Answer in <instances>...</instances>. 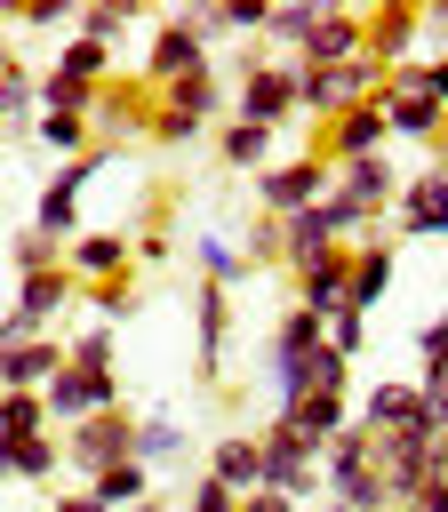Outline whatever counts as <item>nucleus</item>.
<instances>
[{"instance_id": "f257e3e1", "label": "nucleus", "mask_w": 448, "mask_h": 512, "mask_svg": "<svg viewBox=\"0 0 448 512\" xmlns=\"http://www.w3.org/2000/svg\"><path fill=\"white\" fill-rule=\"evenodd\" d=\"M232 120H256L280 136L296 120V56H248L232 80Z\"/></svg>"}, {"instance_id": "f03ea898", "label": "nucleus", "mask_w": 448, "mask_h": 512, "mask_svg": "<svg viewBox=\"0 0 448 512\" xmlns=\"http://www.w3.org/2000/svg\"><path fill=\"white\" fill-rule=\"evenodd\" d=\"M56 440H64V464H72L80 480H96V472H112V464L136 456V416H128V408H104V416H88V424H72V432H56Z\"/></svg>"}, {"instance_id": "7ed1b4c3", "label": "nucleus", "mask_w": 448, "mask_h": 512, "mask_svg": "<svg viewBox=\"0 0 448 512\" xmlns=\"http://www.w3.org/2000/svg\"><path fill=\"white\" fill-rule=\"evenodd\" d=\"M256 448H264V488H272V496H296V504L328 496V480H320V448H304L280 416L256 432Z\"/></svg>"}, {"instance_id": "20e7f679", "label": "nucleus", "mask_w": 448, "mask_h": 512, "mask_svg": "<svg viewBox=\"0 0 448 512\" xmlns=\"http://www.w3.org/2000/svg\"><path fill=\"white\" fill-rule=\"evenodd\" d=\"M336 192V168L320 160V152H304V160H280V168H264L256 176V208L280 224V216H296V208H312V200H328Z\"/></svg>"}, {"instance_id": "39448f33", "label": "nucleus", "mask_w": 448, "mask_h": 512, "mask_svg": "<svg viewBox=\"0 0 448 512\" xmlns=\"http://www.w3.org/2000/svg\"><path fill=\"white\" fill-rule=\"evenodd\" d=\"M48 400V424L56 432H72V424H88V416H104V408H120V376H104V368H56V384L40 392Z\"/></svg>"}, {"instance_id": "423d86ee", "label": "nucleus", "mask_w": 448, "mask_h": 512, "mask_svg": "<svg viewBox=\"0 0 448 512\" xmlns=\"http://www.w3.org/2000/svg\"><path fill=\"white\" fill-rule=\"evenodd\" d=\"M384 144H392V128H384V96H376V104L336 112V120L320 128V144H312V152H320L328 168H352V160H376Z\"/></svg>"}, {"instance_id": "0eeeda50", "label": "nucleus", "mask_w": 448, "mask_h": 512, "mask_svg": "<svg viewBox=\"0 0 448 512\" xmlns=\"http://www.w3.org/2000/svg\"><path fill=\"white\" fill-rule=\"evenodd\" d=\"M64 272H72V288L136 280V248H128V232H80V240H64Z\"/></svg>"}, {"instance_id": "6e6552de", "label": "nucleus", "mask_w": 448, "mask_h": 512, "mask_svg": "<svg viewBox=\"0 0 448 512\" xmlns=\"http://www.w3.org/2000/svg\"><path fill=\"white\" fill-rule=\"evenodd\" d=\"M352 56H368V16L360 8H320V24H312V40L296 48V64H320V72H336V64H352Z\"/></svg>"}, {"instance_id": "1a4fd4ad", "label": "nucleus", "mask_w": 448, "mask_h": 512, "mask_svg": "<svg viewBox=\"0 0 448 512\" xmlns=\"http://www.w3.org/2000/svg\"><path fill=\"white\" fill-rule=\"evenodd\" d=\"M392 232L400 240H448V176H416V184H400V200H392Z\"/></svg>"}, {"instance_id": "9d476101", "label": "nucleus", "mask_w": 448, "mask_h": 512, "mask_svg": "<svg viewBox=\"0 0 448 512\" xmlns=\"http://www.w3.org/2000/svg\"><path fill=\"white\" fill-rule=\"evenodd\" d=\"M192 72H208V40H192L176 16H160V24H152V56H144V80H152V88H176V80H192Z\"/></svg>"}, {"instance_id": "9b49d317", "label": "nucleus", "mask_w": 448, "mask_h": 512, "mask_svg": "<svg viewBox=\"0 0 448 512\" xmlns=\"http://www.w3.org/2000/svg\"><path fill=\"white\" fill-rule=\"evenodd\" d=\"M352 424L376 432V440H392V432H424V392H416V384H368L360 408H352Z\"/></svg>"}, {"instance_id": "f8f14e48", "label": "nucleus", "mask_w": 448, "mask_h": 512, "mask_svg": "<svg viewBox=\"0 0 448 512\" xmlns=\"http://www.w3.org/2000/svg\"><path fill=\"white\" fill-rule=\"evenodd\" d=\"M416 40H424V16H416L408 0H384V8H368V56H376L384 72L416 64Z\"/></svg>"}, {"instance_id": "ddd939ff", "label": "nucleus", "mask_w": 448, "mask_h": 512, "mask_svg": "<svg viewBox=\"0 0 448 512\" xmlns=\"http://www.w3.org/2000/svg\"><path fill=\"white\" fill-rule=\"evenodd\" d=\"M336 200H352L368 224H384V216H392V200H400V176H392V160L376 152V160H352V168H336Z\"/></svg>"}, {"instance_id": "4468645a", "label": "nucleus", "mask_w": 448, "mask_h": 512, "mask_svg": "<svg viewBox=\"0 0 448 512\" xmlns=\"http://www.w3.org/2000/svg\"><path fill=\"white\" fill-rule=\"evenodd\" d=\"M384 128H392L400 144H440L448 112H440L424 88H400V80H384Z\"/></svg>"}, {"instance_id": "2eb2a0df", "label": "nucleus", "mask_w": 448, "mask_h": 512, "mask_svg": "<svg viewBox=\"0 0 448 512\" xmlns=\"http://www.w3.org/2000/svg\"><path fill=\"white\" fill-rule=\"evenodd\" d=\"M392 272H400V248L384 232L376 240H352V296H344V312H376L384 288H392Z\"/></svg>"}, {"instance_id": "dca6fc26", "label": "nucleus", "mask_w": 448, "mask_h": 512, "mask_svg": "<svg viewBox=\"0 0 448 512\" xmlns=\"http://www.w3.org/2000/svg\"><path fill=\"white\" fill-rule=\"evenodd\" d=\"M344 296H352V248H328L320 264H304V272H296V304H304V312L336 320V312H344Z\"/></svg>"}, {"instance_id": "f3484780", "label": "nucleus", "mask_w": 448, "mask_h": 512, "mask_svg": "<svg viewBox=\"0 0 448 512\" xmlns=\"http://www.w3.org/2000/svg\"><path fill=\"white\" fill-rule=\"evenodd\" d=\"M192 336H200V376H224V336H232V288L200 280L192 288Z\"/></svg>"}, {"instance_id": "a211bd4d", "label": "nucleus", "mask_w": 448, "mask_h": 512, "mask_svg": "<svg viewBox=\"0 0 448 512\" xmlns=\"http://www.w3.org/2000/svg\"><path fill=\"white\" fill-rule=\"evenodd\" d=\"M56 368H64V344H56V336L8 344V352H0V392H48Z\"/></svg>"}, {"instance_id": "6ab92c4d", "label": "nucleus", "mask_w": 448, "mask_h": 512, "mask_svg": "<svg viewBox=\"0 0 448 512\" xmlns=\"http://www.w3.org/2000/svg\"><path fill=\"white\" fill-rule=\"evenodd\" d=\"M280 424H288L304 448H328V440L352 424V400H344V392H304L296 408H280Z\"/></svg>"}, {"instance_id": "aec40b11", "label": "nucleus", "mask_w": 448, "mask_h": 512, "mask_svg": "<svg viewBox=\"0 0 448 512\" xmlns=\"http://www.w3.org/2000/svg\"><path fill=\"white\" fill-rule=\"evenodd\" d=\"M208 472H216L232 496H256V488H264V448H256V432H224V440L208 448Z\"/></svg>"}, {"instance_id": "412c9836", "label": "nucleus", "mask_w": 448, "mask_h": 512, "mask_svg": "<svg viewBox=\"0 0 448 512\" xmlns=\"http://www.w3.org/2000/svg\"><path fill=\"white\" fill-rule=\"evenodd\" d=\"M336 248V232H328V216H320V200L312 208H296V216H280V264L288 272H304V264H320Z\"/></svg>"}, {"instance_id": "4be33fe9", "label": "nucleus", "mask_w": 448, "mask_h": 512, "mask_svg": "<svg viewBox=\"0 0 448 512\" xmlns=\"http://www.w3.org/2000/svg\"><path fill=\"white\" fill-rule=\"evenodd\" d=\"M64 472V440L32 432V440H0V480H56Z\"/></svg>"}, {"instance_id": "5701e85b", "label": "nucleus", "mask_w": 448, "mask_h": 512, "mask_svg": "<svg viewBox=\"0 0 448 512\" xmlns=\"http://www.w3.org/2000/svg\"><path fill=\"white\" fill-rule=\"evenodd\" d=\"M32 120H40V72L0 48V128H32Z\"/></svg>"}, {"instance_id": "b1692460", "label": "nucleus", "mask_w": 448, "mask_h": 512, "mask_svg": "<svg viewBox=\"0 0 448 512\" xmlns=\"http://www.w3.org/2000/svg\"><path fill=\"white\" fill-rule=\"evenodd\" d=\"M296 112H312L320 128H328L336 112H352V96H344V72H320V64H296Z\"/></svg>"}, {"instance_id": "393cba45", "label": "nucleus", "mask_w": 448, "mask_h": 512, "mask_svg": "<svg viewBox=\"0 0 448 512\" xmlns=\"http://www.w3.org/2000/svg\"><path fill=\"white\" fill-rule=\"evenodd\" d=\"M216 152H224V168H240V176H264V168H272V128H256V120H224Z\"/></svg>"}, {"instance_id": "a878e982", "label": "nucleus", "mask_w": 448, "mask_h": 512, "mask_svg": "<svg viewBox=\"0 0 448 512\" xmlns=\"http://www.w3.org/2000/svg\"><path fill=\"white\" fill-rule=\"evenodd\" d=\"M192 264H200V280H216V288H240L256 264H248V248H232L224 232H192Z\"/></svg>"}, {"instance_id": "bb28decb", "label": "nucleus", "mask_w": 448, "mask_h": 512, "mask_svg": "<svg viewBox=\"0 0 448 512\" xmlns=\"http://www.w3.org/2000/svg\"><path fill=\"white\" fill-rule=\"evenodd\" d=\"M64 304H72V272H64V264H56V272H32V280H16V312H24L32 328H48Z\"/></svg>"}, {"instance_id": "cd10ccee", "label": "nucleus", "mask_w": 448, "mask_h": 512, "mask_svg": "<svg viewBox=\"0 0 448 512\" xmlns=\"http://www.w3.org/2000/svg\"><path fill=\"white\" fill-rule=\"evenodd\" d=\"M136 16H144L136 0H88V8H72V40H96V48H112V40H120Z\"/></svg>"}, {"instance_id": "c85d7f7f", "label": "nucleus", "mask_w": 448, "mask_h": 512, "mask_svg": "<svg viewBox=\"0 0 448 512\" xmlns=\"http://www.w3.org/2000/svg\"><path fill=\"white\" fill-rule=\"evenodd\" d=\"M32 136H40L56 160H88V152H96V128H88V112H40V120H32Z\"/></svg>"}, {"instance_id": "c756f323", "label": "nucleus", "mask_w": 448, "mask_h": 512, "mask_svg": "<svg viewBox=\"0 0 448 512\" xmlns=\"http://www.w3.org/2000/svg\"><path fill=\"white\" fill-rule=\"evenodd\" d=\"M88 496H96L104 512H136V504L152 496V472H144V464L128 456V464H112V472H96V480H88Z\"/></svg>"}, {"instance_id": "7c9ffc66", "label": "nucleus", "mask_w": 448, "mask_h": 512, "mask_svg": "<svg viewBox=\"0 0 448 512\" xmlns=\"http://www.w3.org/2000/svg\"><path fill=\"white\" fill-rule=\"evenodd\" d=\"M160 104H176L184 120H200V128H208V120L224 112V80H216V64H208V72H192V80H176V88H160Z\"/></svg>"}, {"instance_id": "2f4dec72", "label": "nucleus", "mask_w": 448, "mask_h": 512, "mask_svg": "<svg viewBox=\"0 0 448 512\" xmlns=\"http://www.w3.org/2000/svg\"><path fill=\"white\" fill-rule=\"evenodd\" d=\"M192 440H184V424L176 416H136V464L152 472V464H176Z\"/></svg>"}, {"instance_id": "473e14b6", "label": "nucleus", "mask_w": 448, "mask_h": 512, "mask_svg": "<svg viewBox=\"0 0 448 512\" xmlns=\"http://www.w3.org/2000/svg\"><path fill=\"white\" fill-rule=\"evenodd\" d=\"M320 8H328V0H280V8H272V24H264V40H280V48L296 56V48L312 40V24H320Z\"/></svg>"}, {"instance_id": "72a5a7b5", "label": "nucleus", "mask_w": 448, "mask_h": 512, "mask_svg": "<svg viewBox=\"0 0 448 512\" xmlns=\"http://www.w3.org/2000/svg\"><path fill=\"white\" fill-rule=\"evenodd\" d=\"M32 432H56L48 400L40 392H0V440H32Z\"/></svg>"}, {"instance_id": "f704fd0d", "label": "nucleus", "mask_w": 448, "mask_h": 512, "mask_svg": "<svg viewBox=\"0 0 448 512\" xmlns=\"http://www.w3.org/2000/svg\"><path fill=\"white\" fill-rule=\"evenodd\" d=\"M8 264H16V280H32V272H56V264H64V240H48V232H32V224H24V232L8 240Z\"/></svg>"}, {"instance_id": "c9c22d12", "label": "nucleus", "mask_w": 448, "mask_h": 512, "mask_svg": "<svg viewBox=\"0 0 448 512\" xmlns=\"http://www.w3.org/2000/svg\"><path fill=\"white\" fill-rule=\"evenodd\" d=\"M112 352H120V336H112L104 320H88L80 336H64V360H72V368H104V376H112Z\"/></svg>"}, {"instance_id": "e433bc0d", "label": "nucleus", "mask_w": 448, "mask_h": 512, "mask_svg": "<svg viewBox=\"0 0 448 512\" xmlns=\"http://www.w3.org/2000/svg\"><path fill=\"white\" fill-rule=\"evenodd\" d=\"M88 304H96L104 328H120V320L136 312V280H104V288H88Z\"/></svg>"}, {"instance_id": "4c0bfd02", "label": "nucleus", "mask_w": 448, "mask_h": 512, "mask_svg": "<svg viewBox=\"0 0 448 512\" xmlns=\"http://www.w3.org/2000/svg\"><path fill=\"white\" fill-rule=\"evenodd\" d=\"M176 512H240V496H232L216 472H200V480L184 488V504H176Z\"/></svg>"}, {"instance_id": "58836bf2", "label": "nucleus", "mask_w": 448, "mask_h": 512, "mask_svg": "<svg viewBox=\"0 0 448 512\" xmlns=\"http://www.w3.org/2000/svg\"><path fill=\"white\" fill-rule=\"evenodd\" d=\"M360 344H368V312H336V320H328V352H344V360H352Z\"/></svg>"}, {"instance_id": "ea45409f", "label": "nucleus", "mask_w": 448, "mask_h": 512, "mask_svg": "<svg viewBox=\"0 0 448 512\" xmlns=\"http://www.w3.org/2000/svg\"><path fill=\"white\" fill-rule=\"evenodd\" d=\"M264 24H272V0H232L224 8V32H256L264 40Z\"/></svg>"}, {"instance_id": "a19ab883", "label": "nucleus", "mask_w": 448, "mask_h": 512, "mask_svg": "<svg viewBox=\"0 0 448 512\" xmlns=\"http://www.w3.org/2000/svg\"><path fill=\"white\" fill-rule=\"evenodd\" d=\"M248 264H256V272H264V264H280V224H272V216H256V224H248Z\"/></svg>"}, {"instance_id": "79ce46f5", "label": "nucleus", "mask_w": 448, "mask_h": 512, "mask_svg": "<svg viewBox=\"0 0 448 512\" xmlns=\"http://www.w3.org/2000/svg\"><path fill=\"white\" fill-rule=\"evenodd\" d=\"M440 360H448V320L432 312V320L416 328V368H440Z\"/></svg>"}, {"instance_id": "37998d69", "label": "nucleus", "mask_w": 448, "mask_h": 512, "mask_svg": "<svg viewBox=\"0 0 448 512\" xmlns=\"http://www.w3.org/2000/svg\"><path fill=\"white\" fill-rule=\"evenodd\" d=\"M16 24H32V32H56V24H64V40H72V8H56V0H32V8H16Z\"/></svg>"}, {"instance_id": "c03bdc74", "label": "nucleus", "mask_w": 448, "mask_h": 512, "mask_svg": "<svg viewBox=\"0 0 448 512\" xmlns=\"http://www.w3.org/2000/svg\"><path fill=\"white\" fill-rule=\"evenodd\" d=\"M400 512H448V480H424V488H416Z\"/></svg>"}, {"instance_id": "a18cd8bd", "label": "nucleus", "mask_w": 448, "mask_h": 512, "mask_svg": "<svg viewBox=\"0 0 448 512\" xmlns=\"http://www.w3.org/2000/svg\"><path fill=\"white\" fill-rule=\"evenodd\" d=\"M240 512H304L296 496H272V488H256V496H240Z\"/></svg>"}, {"instance_id": "49530a36", "label": "nucleus", "mask_w": 448, "mask_h": 512, "mask_svg": "<svg viewBox=\"0 0 448 512\" xmlns=\"http://www.w3.org/2000/svg\"><path fill=\"white\" fill-rule=\"evenodd\" d=\"M424 96H432V104L448 112V64H424Z\"/></svg>"}, {"instance_id": "de8ad7c7", "label": "nucleus", "mask_w": 448, "mask_h": 512, "mask_svg": "<svg viewBox=\"0 0 448 512\" xmlns=\"http://www.w3.org/2000/svg\"><path fill=\"white\" fill-rule=\"evenodd\" d=\"M48 512H104V504H96V496H88V488H80V496H56V504H48Z\"/></svg>"}, {"instance_id": "09e8293b", "label": "nucleus", "mask_w": 448, "mask_h": 512, "mask_svg": "<svg viewBox=\"0 0 448 512\" xmlns=\"http://www.w3.org/2000/svg\"><path fill=\"white\" fill-rule=\"evenodd\" d=\"M424 32H448V0H440V8H424Z\"/></svg>"}, {"instance_id": "8fccbe9b", "label": "nucleus", "mask_w": 448, "mask_h": 512, "mask_svg": "<svg viewBox=\"0 0 448 512\" xmlns=\"http://www.w3.org/2000/svg\"><path fill=\"white\" fill-rule=\"evenodd\" d=\"M432 176H448V128H440V144H432Z\"/></svg>"}, {"instance_id": "3c124183", "label": "nucleus", "mask_w": 448, "mask_h": 512, "mask_svg": "<svg viewBox=\"0 0 448 512\" xmlns=\"http://www.w3.org/2000/svg\"><path fill=\"white\" fill-rule=\"evenodd\" d=\"M304 512H352V504H336V496H320V504H304Z\"/></svg>"}, {"instance_id": "603ef678", "label": "nucleus", "mask_w": 448, "mask_h": 512, "mask_svg": "<svg viewBox=\"0 0 448 512\" xmlns=\"http://www.w3.org/2000/svg\"><path fill=\"white\" fill-rule=\"evenodd\" d=\"M136 512H176V504H168V496H144V504H136Z\"/></svg>"}, {"instance_id": "864d4df0", "label": "nucleus", "mask_w": 448, "mask_h": 512, "mask_svg": "<svg viewBox=\"0 0 448 512\" xmlns=\"http://www.w3.org/2000/svg\"><path fill=\"white\" fill-rule=\"evenodd\" d=\"M0 160H8V128H0Z\"/></svg>"}, {"instance_id": "5fc2aeb1", "label": "nucleus", "mask_w": 448, "mask_h": 512, "mask_svg": "<svg viewBox=\"0 0 448 512\" xmlns=\"http://www.w3.org/2000/svg\"><path fill=\"white\" fill-rule=\"evenodd\" d=\"M440 320H448V288H440Z\"/></svg>"}, {"instance_id": "6e6d98bb", "label": "nucleus", "mask_w": 448, "mask_h": 512, "mask_svg": "<svg viewBox=\"0 0 448 512\" xmlns=\"http://www.w3.org/2000/svg\"><path fill=\"white\" fill-rule=\"evenodd\" d=\"M376 512H400V504H376Z\"/></svg>"}, {"instance_id": "4d7b16f0", "label": "nucleus", "mask_w": 448, "mask_h": 512, "mask_svg": "<svg viewBox=\"0 0 448 512\" xmlns=\"http://www.w3.org/2000/svg\"><path fill=\"white\" fill-rule=\"evenodd\" d=\"M0 16H8V8H0Z\"/></svg>"}]
</instances>
